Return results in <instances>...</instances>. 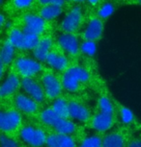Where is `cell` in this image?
I'll return each instance as SVG.
<instances>
[{"instance_id":"obj_1","label":"cell","mask_w":141,"mask_h":147,"mask_svg":"<svg viewBox=\"0 0 141 147\" xmlns=\"http://www.w3.org/2000/svg\"><path fill=\"white\" fill-rule=\"evenodd\" d=\"M61 80L65 93L68 94L87 95L92 90L99 92L104 88V85H99L95 79L93 72L79 63H73L61 73Z\"/></svg>"},{"instance_id":"obj_2","label":"cell","mask_w":141,"mask_h":147,"mask_svg":"<svg viewBox=\"0 0 141 147\" xmlns=\"http://www.w3.org/2000/svg\"><path fill=\"white\" fill-rule=\"evenodd\" d=\"M37 119L48 131L70 136L76 138L77 141L86 132V128L83 125L74 121L71 118L59 116L48 105L43 107Z\"/></svg>"},{"instance_id":"obj_3","label":"cell","mask_w":141,"mask_h":147,"mask_svg":"<svg viewBox=\"0 0 141 147\" xmlns=\"http://www.w3.org/2000/svg\"><path fill=\"white\" fill-rule=\"evenodd\" d=\"M48 130L41 124L37 118L35 122L22 124L18 131V137L28 147H45Z\"/></svg>"},{"instance_id":"obj_4","label":"cell","mask_w":141,"mask_h":147,"mask_svg":"<svg viewBox=\"0 0 141 147\" xmlns=\"http://www.w3.org/2000/svg\"><path fill=\"white\" fill-rule=\"evenodd\" d=\"M67 94L69 117L85 127L92 115L93 107L90 106L88 95Z\"/></svg>"},{"instance_id":"obj_5","label":"cell","mask_w":141,"mask_h":147,"mask_svg":"<svg viewBox=\"0 0 141 147\" xmlns=\"http://www.w3.org/2000/svg\"><path fill=\"white\" fill-rule=\"evenodd\" d=\"M39 79L42 83L48 104L65 93L62 85L61 73L48 68L43 71Z\"/></svg>"},{"instance_id":"obj_6","label":"cell","mask_w":141,"mask_h":147,"mask_svg":"<svg viewBox=\"0 0 141 147\" xmlns=\"http://www.w3.org/2000/svg\"><path fill=\"white\" fill-rule=\"evenodd\" d=\"M119 125L117 115L101 113L99 111L93 110L92 115L85 125V128L92 130L93 132L104 135Z\"/></svg>"},{"instance_id":"obj_7","label":"cell","mask_w":141,"mask_h":147,"mask_svg":"<svg viewBox=\"0 0 141 147\" xmlns=\"http://www.w3.org/2000/svg\"><path fill=\"white\" fill-rule=\"evenodd\" d=\"M135 134L125 126L117 125L103 136L101 147H127Z\"/></svg>"},{"instance_id":"obj_8","label":"cell","mask_w":141,"mask_h":147,"mask_svg":"<svg viewBox=\"0 0 141 147\" xmlns=\"http://www.w3.org/2000/svg\"><path fill=\"white\" fill-rule=\"evenodd\" d=\"M15 66L16 73L21 79L22 78H37L40 77L43 71L45 70L43 63H40L34 58L26 56L19 57L16 60Z\"/></svg>"},{"instance_id":"obj_9","label":"cell","mask_w":141,"mask_h":147,"mask_svg":"<svg viewBox=\"0 0 141 147\" xmlns=\"http://www.w3.org/2000/svg\"><path fill=\"white\" fill-rule=\"evenodd\" d=\"M22 115L16 109L0 110V131L4 134L18 132L22 126Z\"/></svg>"},{"instance_id":"obj_10","label":"cell","mask_w":141,"mask_h":147,"mask_svg":"<svg viewBox=\"0 0 141 147\" xmlns=\"http://www.w3.org/2000/svg\"><path fill=\"white\" fill-rule=\"evenodd\" d=\"M114 105L116 109V115H117L119 125L125 126L127 128L132 130L134 133L141 131V123L134 115V113L127 107L126 105L121 103L117 99L114 98Z\"/></svg>"},{"instance_id":"obj_11","label":"cell","mask_w":141,"mask_h":147,"mask_svg":"<svg viewBox=\"0 0 141 147\" xmlns=\"http://www.w3.org/2000/svg\"><path fill=\"white\" fill-rule=\"evenodd\" d=\"M41 37L23 32L20 29H13L10 32L9 40L16 49L19 50H32L37 46Z\"/></svg>"},{"instance_id":"obj_12","label":"cell","mask_w":141,"mask_h":147,"mask_svg":"<svg viewBox=\"0 0 141 147\" xmlns=\"http://www.w3.org/2000/svg\"><path fill=\"white\" fill-rule=\"evenodd\" d=\"M15 108L21 115H25L33 118H37L41 110L43 109V105L39 104L31 97L26 95L25 93H16L14 99Z\"/></svg>"},{"instance_id":"obj_13","label":"cell","mask_w":141,"mask_h":147,"mask_svg":"<svg viewBox=\"0 0 141 147\" xmlns=\"http://www.w3.org/2000/svg\"><path fill=\"white\" fill-rule=\"evenodd\" d=\"M45 63L48 66V68L58 72V73H63L66 69H68L73 65L70 61V57L66 55L56 45V43L52 48V50L46 56Z\"/></svg>"},{"instance_id":"obj_14","label":"cell","mask_w":141,"mask_h":147,"mask_svg":"<svg viewBox=\"0 0 141 147\" xmlns=\"http://www.w3.org/2000/svg\"><path fill=\"white\" fill-rule=\"evenodd\" d=\"M83 21V12L80 6H74L63 18L60 27L63 33L76 34L81 27Z\"/></svg>"},{"instance_id":"obj_15","label":"cell","mask_w":141,"mask_h":147,"mask_svg":"<svg viewBox=\"0 0 141 147\" xmlns=\"http://www.w3.org/2000/svg\"><path fill=\"white\" fill-rule=\"evenodd\" d=\"M21 88L23 90L24 93L36 102L41 105H48L46 98V94L44 91L42 83L40 79L37 78H22L21 79Z\"/></svg>"},{"instance_id":"obj_16","label":"cell","mask_w":141,"mask_h":147,"mask_svg":"<svg viewBox=\"0 0 141 147\" xmlns=\"http://www.w3.org/2000/svg\"><path fill=\"white\" fill-rule=\"evenodd\" d=\"M56 45L70 58L76 57L80 54V41L76 34L62 32L57 37Z\"/></svg>"},{"instance_id":"obj_17","label":"cell","mask_w":141,"mask_h":147,"mask_svg":"<svg viewBox=\"0 0 141 147\" xmlns=\"http://www.w3.org/2000/svg\"><path fill=\"white\" fill-rule=\"evenodd\" d=\"M104 26L103 20L98 18H91L84 26L81 32V38L83 40H90L98 42L103 37Z\"/></svg>"},{"instance_id":"obj_18","label":"cell","mask_w":141,"mask_h":147,"mask_svg":"<svg viewBox=\"0 0 141 147\" xmlns=\"http://www.w3.org/2000/svg\"><path fill=\"white\" fill-rule=\"evenodd\" d=\"M46 21L44 20L39 15L27 13L23 16V32L40 37L46 31Z\"/></svg>"},{"instance_id":"obj_19","label":"cell","mask_w":141,"mask_h":147,"mask_svg":"<svg viewBox=\"0 0 141 147\" xmlns=\"http://www.w3.org/2000/svg\"><path fill=\"white\" fill-rule=\"evenodd\" d=\"M21 87V78L18 73H10L3 83L0 85V97L5 98L9 97L18 92V90Z\"/></svg>"},{"instance_id":"obj_20","label":"cell","mask_w":141,"mask_h":147,"mask_svg":"<svg viewBox=\"0 0 141 147\" xmlns=\"http://www.w3.org/2000/svg\"><path fill=\"white\" fill-rule=\"evenodd\" d=\"M46 147H77V140L70 136L48 131Z\"/></svg>"},{"instance_id":"obj_21","label":"cell","mask_w":141,"mask_h":147,"mask_svg":"<svg viewBox=\"0 0 141 147\" xmlns=\"http://www.w3.org/2000/svg\"><path fill=\"white\" fill-rule=\"evenodd\" d=\"M55 43L53 40L50 37H42L39 40L37 46L33 49V55L34 59L39 61L40 63H45L46 58L48 55V53L52 50Z\"/></svg>"},{"instance_id":"obj_22","label":"cell","mask_w":141,"mask_h":147,"mask_svg":"<svg viewBox=\"0 0 141 147\" xmlns=\"http://www.w3.org/2000/svg\"><path fill=\"white\" fill-rule=\"evenodd\" d=\"M48 105L59 116L65 118H70L69 117V110H68V97L66 93L59 96L58 98L54 99L53 101L50 102Z\"/></svg>"},{"instance_id":"obj_23","label":"cell","mask_w":141,"mask_h":147,"mask_svg":"<svg viewBox=\"0 0 141 147\" xmlns=\"http://www.w3.org/2000/svg\"><path fill=\"white\" fill-rule=\"evenodd\" d=\"M103 136L99 133L85 134L77 141V147H101L103 145Z\"/></svg>"},{"instance_id":"obj_24","label":"cell","mask_w":141,"mask_h":147,"mask_svg":"<svg viewBox=\"0 0 141 147\" xmlns=\"http://www.w3.org/2000/svg\"><path fill=\"white\" fill-rule=\"evenodd\" d=\"M63 13V8L56 5H49V6H44L40 10V16L44 20L51 21L59 18Z\"/></svg>"},{"instance_id":"obj_25","label":"cell","mask_w":141,"mask_h":147,"mask_svg":"<svg viewBox=\"0 0 141 147\" xmlns=\"http://www.w3.org/2000/svg\"><path fill=\"white\" fill-rule=\"evenodd\" d=\"M15 50L16 48L13 46V44L9 40H6L0 49V58L5 65H10L13 63L14 58H15Z\"/></svg>"},{"instance_id":"obj_26","label":"cell","mask_w":141,"mask_h":147,"mask_svg":"<svg viewBox=\"0 0 141 147\" xmlns=\"http://www.w3.org/2000/svg\"><path fill=\"white\" fill-rule=\"evenodd\" d=\"M97 49H98V45L95 41L90 40H82L80 42V54L84 55L87 58H93L96 55Z\"/></svg>"},{"instance_id":"obj_27","label":"cell","mask_w":141,"mask_h":147,"mask_svg":"<svg viewBox=\"0 0 141 147\" xmlns=\"http://www.w3.org/2000/svg\"><path fill=\"white\" fill-rule=\"evenodd\" d=\"M115 12V6L111 2H106L99 8L98 16L101 20H104L111 16Z\"/></svg>"},{"instance_id":"obj_28","label":"cell","mask_w":141,"mask_h":147,"mask_svg":"<svg viewBox=\"0 0 141 147\" xmlns=\"http://www.w3.org/2000/svg\"><path fill=\"white\" fill-rule=\"evenodd\" d=\"M0 147H21L16 138L6 134L0 135Z\"/></svg>"},{"instance_id":"obj_29","label":"cell","mask_w":141,"mask_h":147,"mask_svg":"<svg viewBox=\"0 0 141 147\" xmlns=\"http://www.w3.org/2000/svg\"><path fill=\"white\" fill-rule=\"evenodd\" d=\"M34 2L35 0H14V5L18 9L23 10L29 8Z\"/></svg>"},{"instance_id":"obj_30","label":"cell","mask_w":141,"mask_h":147,"mask_svg":"<svg viewBox=\"0 0 141 147\" xmlns=\"http://www.w3.org/2000/svg\"><path fill=\"white\" fill-rule=\"evenodd\" d=\"M65 0H39V3L43 6H49V5H56V6H63Z\"/></svg>"},{"instance_id":"obj_31","label":"cell","mask_w":141,"mask_h":147,"mask_svg":"<svg viewBox=\"0 0 141 147\" xmlns=\"http://www.w3.org/2000/svg\"><path fill=\"white\" fill-rule=\"evenodd\" d=\"M127 147H141V135L135 134L129 140Z\"/></svg>"},{"instance_id":"obj_32","label":"cell","mask_w":141,"mask_h":147,"mask_svg":"<svg viewBox=\"0 0 141 147\" xmlns=\"http://www.w3.org/2000/svg\"><path fill=\"white\" fill-rule=\"evenodd\" d=\"M4 66H5V65L3 63V62H2L1 58H0V79H1L4 75V71H5Z\"/></svg>"},{"instance_id":"obj_33","label":"cell","mask_w":141,"mask_h":147,"mask_svg":"<svg viewBox=\"0 0 141 147\" xmlns=\"http://www.w3.org/2000/svg\"><path fill=\"white\" fill-rule=\"evenodd\" d=\"M5 16H4V15L3 13H0V29L3 27V25H4V23H5Z\"/></svg>"},{"instance_id":"obj_34","label":"cell","mask_w":141,"mask_h":147,"mask_svg":"<svg viewBox=\"0 0 141 147\" xmlns=\"http://www.w3.org/2000/svg\"><path fill=\"white\" fill-rule=\"evenodd\" d=\"M86 1H88V3H89L90 5H93V6H95V5H97L99 2V0H86Z\"/></svg>"},{"instance_id":"obj_35","label":"cell","mask_w":141,"mask_h":147,"mask_svg":"<svg viewBox=\"0 0 141 147\" xmlns=\"http://www.w3.org/2000/svg\"><path fill=\"white\" fill-rule=\"evenodd\" d=\"M71 1H73V2H76V3H82V2L86 1V0H71Z\"/></svg>"},{"instance_id":"obj_36","label":"cell","mask_w":141,"mask_h":147,"mask_svg":"<svg viewBox=\"0 0 141 147\" xmlns=\"http://www.w3.org/2000/svg\"><path fill=\"white\" fill-rule=\"evenodd\" d=\"M3 1H4V0H0V5H1L2 3H3Z\"/></svg>"},{"instance_id":"obj_37","label":"cell","mask_w":141,"mask_h":147,"mask_svg":"<svg viewBox=\"0 0 141 147\" xmlns=\"http://www.w3.org/2000/svg\"><path fill=\"white\" fill-rule=\"evenodd\" d=\"M138 3H139L141 5V0H138Z\"/></svg>"},{"instance_id":"obj_38","label":"cell","mask_w":141,"mask_h":147,"mask_svg":"<svg viewBox=\"0 0 141 147\" xmlns=\"http://www.w3.org/2000/svg\"><path fill=\"white\" fill-rule=\"evenodd\" d=\"M24 147H28V146H24Z\"/></svg>"},{"instance_id":"obj_39","label":"cell","mask_w":141,"mask_h":147,"mask_svg":"<svg viewBox=\"0 0 141 147\" xmlns=\"http://www.w3.org/2000/svg\"><path fill=\"white\" fill-rule=\"evenodd\" d=\"M45 147H46V146H45Z\"/></svg>"}]
</instances>
